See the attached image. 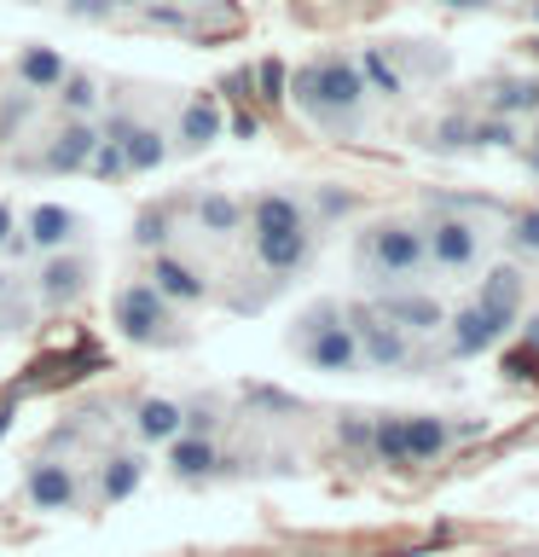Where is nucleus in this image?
I'll use <instances>...</instances> for the list:
<instances>
[{
    "mask_svg": "<svg viewBox=\"0 0 539 557\" xmlns=\"http://www.w3.org/2000/svg\"><path fill=\"white\" fill-rule=\"evenodd\" d=\"M285 99L302 111L319 134H360L365 128V82L348 52H319V59L296 64Z\"/></svg>",
    "mask_w": 539,
    "mask_h": 557,
    "instance_id": "1",
    "label": "nucleus"
},
{
    "mask_svg": "<svg viewBox=\"0 0 539 557\" xmlns=\"http://www.w3.org/2000/svg\"><path fill=\"white\" fill-rule=\"evenodd\" d=\"M354 268L372 290H400L429 278V250H424V221L412 215H377L354 238Z\"/></svg>",
    "mask_w": 539,
    "mask_h": 557,
    "instance_id": "2",
    "label": "nucleus"
},
{
    "mask_svg": "<svg viewBox=\"0 0 539 557\" xmlns=\"http://www.w3.org/2000/svg\"><path fill=\"white\" fill-rule=\"evenodd\" d=\"M290 348L302 355V366L325 377H354L365 372L360 360V343H354V325H348V308L337 296H319V302H308L296 313V331H290Z\"/></svg>",
    "mask_w": 539,
    "mask_h": 557,
    "instance_id": "3",
    "label": "nucleus"
},
{
    "mask_svg": "<svg viewBox=\"0 0 539 557\" xmlns=\"http://www.w3.org/2000/svg\"><path fill=\"white\" fill-rule=\"evenodd\" d=\"M111 320H116L122 337L139 343V348H174V343H186V331H180V308L163 302V296L151 290V278H128V285L116 290Z\"/></svg>",
    "mask_w": 539,
    "mask_h": 557,
    "instance_id": "4",
    "label": "nucleus"
},
{
    "mask_svg": "<svg viewBox=\"0 0 539 557\" xmlns=\"http://www.w3.org/2000/svg\"><path fill=\"white\" fill-rule=\"evenodd\" d=\"M342 308H348V325H354L360 360L372 372H417V337H406L377 302H342Z\"/></svg>",
    "mask_w": 539,
    "mask_h": 557,
    "instance_id": "5",
    "label": "nucleus"
},
{
    "mask_svg": "<svg viewBox=\"0 0 539 557\" xmlns=\"http://www.w3.org/2000/svg\"><path fill=\"white\" fill-rule=\"evenodd\" d=\"M424 250H429V273L464 278V273L481 268L487 238H481V226L469 215H459V209H435V215L424 221Z\"/></svg>",
    "mask_w": 539,
    "mask_h": 557,
    "instance_id": "6",
    "label": "nucleus"
},
{
    "mask_svg": "<svg viewBox=\"0 0 539 557\" xmlns=\"http://www.w3.org/2000/svg\"><path fill=\"white\" fill-rule=\"evenodd\" d=\"M93 146H99V122H93V116H64L59 128L41 139L35 169H41V174H87V163H93Z\"/></svg>",
    "mask_w": 539,
    "mask_h": 557,
    "instance_id": "7",
    "label": "nucleus"
},
{
    "mask_svg": "<svg viewBox=\"0 0 539 557\" xmlns=\"http://www.w3.org/2000/svg\"><path fill=\"white\" fill-rule=\"evenodd\" d=\"M372 302L389 313V320L406 331V337H441V325H447V302L435 290L424 285H400V290H377Z\"/></svg>",
    "mask_w": 539,
    "mask_h": 557,
    "instance_id": "8",
    "label": "nucleus"
},
{
    "mask_svg": "<svg viewBox=\"0 0 539 557\" xmlns=\"http://www.w3.org/2000/svg\"><path fill=\"white\" fill-rule=\"evenodd\" d=\"M221 134H226V111H221V99H215V94H186L180 116H174L168 146L180 151V157H198V151L215 146Z\"/></svg>",
    "mask_w": 539,
    "mask_h": 557,
    "instance_id": "9",
    "label": "nucleus"
},
{
    "mask_svg": "<svg viewBox=\"0 0 539 557\" xmlns=\"http://www.w3.org/2000/svg\"><path fill=\"white\" fill-rule=\"evenodd\" d=\"M87 278H93L87 256H76V250H52V256L41 261V273H35V296H41V308H70V302H82Z\"/></svg>",
    "mask_w": 539,
    "mask_h": 557,
    "instance_id": "10",
    "label": "nucleus"
},
{
    "mask_svg": "<svg viewBox=\"0 0 539 557\" xmlns=\"http://www.w3.org/2000/svg\"><path fill=\"white\" fill-rule=\"evenodd\" d=\"M146 278H151V290L163 296V302H174V308H198V302H209V278L191 268V261H180L174 250H151Z\"/></svg>",
    "mask_w": 539,
    "mask_h": 557,
    "instance_id": "11",
    "label": "nucleus"
},
{
    "mask_svg": "<svg viewBox=\"0 0 539 557\" xmlns=\"http://www.w3.org/2000/svg\"><path fill=\"white\" fill-rule=\"evenodd\" d=\"M24 499L35 511H76L82 505V476L59 459H35L29 476H24Z\"/></svg>",
    "mask_w": 539,
    "mask_h": 557,
    "instance_id": "12",
    "label": "nucleus"
},
{
    "mask_svg": "<svg viewBox=\"0 0 539 557\" xmlns=\"http://www.w3.org/2000/svg\"><path fill=\"white\" fill-rule=\"evenodd\" d=\"M447 355L452 360H481V355H493V348L504 343V331L487 320V313L476 302H464V308H447Z\"/></svg>",
    "mask_w": 539,
    "mask_h": 557,
    "instance_id": "13",
    "label": "nucleus"
},
{
    "mask_svg": "<svg viewBox=\"0 0 539 557\" xmlns=\"http://www.w3.org/2000/svg\"><path fill=\"white\" fill-rule=\"evenodd\" d=\"M522 290H528V278H522V268H504V261H493V268H487L481 290H476V308L504 331V337H511L516 320H522Z\"/></svg>",
    "mask_w": 539,
    "mask_h": 557,
    "instance_id": "14",
    "label": "nucleus"
},
{
    "mask_svg": "<svg viewBox=\"0 0 539 557\" xmlns=\"http://www.w3.org/2000/svg\"><path fill=\"white\" fill-rule=\"evenodd\" d=\"M261 273L273 278H296L313 261V226H290V233H250Z\"/></svg>",
    "mask_w": 539,
    "mask_h": 557,
    "instance_id": "15",
    "label": "nucleus"
},
{
    "mask_svg": "<svg viewBox=\"0 0 539 557\" xmlns=\"http://www.w3.org/2000/svg\"><path fill=\"white\" fill-rule=\"evenodd\" d=\"M24 238H29V250H70V244L82 238V215L76 209H64V203H35L29 215H24Z\"/></svg>",
    "mask_w": 539,
    "mask_h": 557,
    "instance_id": "16",
    "label": "nucleus"
},
{
    "mask_svg": "<svg viewBox=\"0 0 539 557\" xmlns=\"http://www.w3.org/2000/svg\"><path fill=\"white\" fill-rule=\"evenodd\" d=\"M64 70H70L64 52L47 47V41H24V47L12 52V76H17V87H24V94H35V99L52 94V87L64 82Z\"/></svg>",
    "mask_w": 539,
    "mask_h": 557,
    "instance_id": "17",
    "label": "nucleus"
},
{
    "mask_svg": "<svg viewBox=\"0 0 539 557\" xmlns=\"http://www.w3.org/2000/svg\"><path fill=\"white\" fill-rule=\"evenodd\" d=\"M243 226L250 233H290V226H313V221H308V203L296 191H255L243 203Z\"/></svg>",
    "mask_w": 539,
    "mask_h": 557,
    "instance_id": "18",
    "label": "nucleus"
},
{
    "mask_svg": "<svg viewBox=\"0 0 539 557\" xmlns=\"http://www.w3.org/2000/svg\"><path fill=\"white\" fill-rule=\"evenodd\" d=\"M163 459H168V476H174V482H203V476H215L221 447H215V435H191V430H180V435H174V442L163 447Z\"/></svg>",
    "mask_w": 539,
    "mask_h": 557,
    "instance_id": "19",
    "label": "nucleus"
},
{
    "mask_svg": "<svg viewBox=\"0 0 539 557\" xmlns=\"http://www.w3.org/2000/svg\"><path fill=\"white\" fill-rule=\"evenodd\" d=\"M186 430V400H168V395H146L134 407V435L146 447H168L174 435Z\"/></svg>",
    "mask_w": 539,
    "mask_h": 557,
    "instance_id": "20",
    "label": "nucleus"
},
{
    "mask_svg": "<svg viewBox=\"0 0 539 557\" xmlns=\"http://www.w3.org/2000/svg\"><path fill=\"white\" fill-rule=\"evenodd\" d=\"M174 157V146H168V134L156 128V122H146V116H134V128L122 134V163H128V174H156Z\"/></svg>",
    "mask_w": 539,
    "mask_h": 557,
    "instance_id": "21",
    "label": "nucleus"
},
{
    "mask_svg": "<svg viewBox=\"0 0 539 557\" xmlns=\"http://www.w3.org/2000/svg\"><path fill=\"white\" fill-rule=\"evenodd\" d=\"M191 221H198V233H209V238H238L243 233V198L209 186L191 198Z\"/></svg>",
    "mask_w": 539,
    "mask_h": 557,
    "instance_id": "22",
    "label": "nucleus"
},
{
    "mask_svg": "<svg viewBox=\"0 0 539 557\" xmlns=\"http://www.w3.org/2000/svg\"><path fill=\"white\" fill-rule=\"evenodd\" d=\"M487 116H511V122L539 116V76H499L487 87Z\"/></svg>",
    "mask_w": 539,
    "mask_h": 557,
    "instance_id": "23",
    "label": "nucleus"
},
{
    "mask_svg": "<svg viewBox=\"0 0 539 557\" xmlns=\"http://www.w3.org/2000/svg\"><path fill=\"white\" fill-rule=\"evenodd\" d=\"M452 447V424L441 412H406V459L412 465H435Z\"/></svg>",
    "mask_w": 539,
    "mask_h": 557,
    "instance_id": "24",
    "label": "nucleus"
},
{
    "mask_svg": "<svg viewBox=\"0 0 539 557\" xmlns=\"http://www.w3.org/2000/svg\"><path fill=\"white\" fill-rule=\"evenodd\" d=\"M360 82H365V94H377V99H406V76H400V64H394V47H365L360 52Z\"/></svg>",
    "mask_w": 539,
    "mask_h": 557,
    "instance_id": "25",
    "label": "nucleus"
},
{
    "mask_svg": "<svg viewBox=\"0 0 539 557\" xmlns=\"http://www.w3.org/2000/svg\"><path fill=\"white\" fill-rule=\"evenodd\" d=\"M52 99H59L64 116H93V111H104V82L93 70H64V82L52 87Z\"/></svg>",
    "mask_w": 539,
    "mask_h": 557,
    "instance_id": "26",
    "label": "nucleus"
},
{
    "mask_svg": "<svg viewBox=\"0 0 539 557\" xmlns=\"http://www.w3.org/2000/svg\"><path fill=\"white\" fill-rule=\"evenodd\" d=\"M139 482H146V465H139L134 453H111V459L99 465V487H93V494H99V505H122Z\"/></svg>",
    "mask_w": 539,
    "mask_h": 557,
    "instance_id": "27",
    "label": "nucleus"
},
{
    "mask_svg": "<svg viewBox=\"0 0 539 557\" xmlns=\"http://www.w3.org/2000/svg\"><path fill=\"white\" fill-rule=\"evenodd\" d=\"M372 459L389 470H406V412H372Z\"/></svg>",
    "mask_w": 539,
    "mask_h": 557,
    "instance_id": "28",
    "label": "nucleus"
},
{
    "mask_svg": "<svg viewBox=\"0 0 539 557\" xmlns=\"http://www.w3.org/2000/svg\"><path fill=\"white\" fill-rule=\"evenodd\" d=\"M504 244L522 261H539V203L528 209H504Z\"/></svg>",
    "mask_w": 539,
    "mask_h": 557,
    "instance_id": "29",
    "label": "nucleus"
},
{
    "mask_svg": "<svg viewBox=\"0 0 539 557\" xmlns=\"http://www.w3.org/2000/svg\"><path fill=\"white\" fill-rule=\"evenodd\" d=\"M469 146L476 151H511L516 146V122L511 116H476L469 122Z\"/></svg>",
    "mask_w": 539,
    "mask_h": 557,
    "instance_id": "30",
    "label": "nucleus"
},
{
    "mask_svg": "<svg viewBox=\"0 0 539 557\" xmlns=\"http://www.w3.org/2000/svg\"><path fill=\"white\" fill-rule=\"evenodd\" d=\"M308 203V221L313 226H325V221H342V215H354V191H337V186H319Z\"/></svg>",
    "mask_w": 539,
    "mask_h": 557,
    "instance_id": "31",
    "label": "nucleus"
},
{
    "mask_svg": "<svg viewBox=\"0 0 539 557\" xmlns=\"http://www.w3.org/2000/svg\"><path fill=\"white\" fill-rule=\"evenodd\" d=\"M134 244L139 250H168V209H146L134 221Z\"/></svg>",
    "mask_w": 539,
    "mask_h": 557,
    "instance_id": "32",
    "label": "nucleus"
},
{
    "mask_svg": "<svg viewBox=\"0 0 539 557\" xmlns=\"http://www.w3.org/2000/svg\"><path fill=\"white\" fill-rule=\"evenodd\" d=\"M250 76H255V87H261V99H267V104H285V87H290V70H285V64H278V59H261V64L250 70Z\"/></svg>",
    "mask_w": 539,
    "mask_h": 557,
    "instance_id": "33",
    "label": "nucleus"
},
{
    "mask_svg": "<svg viewBox=\"0 0 539 557\" xmlns=\"http://www.w3.org/2000/svg\"><path fill=\"white\" fill-rule=\"evenodd\" d=\"M337 442L354 453H372V412H342L337 418Z\"/></svg>",
    "mask_w": 539,
    "mask_h": 557,
    "instance_id": "34",
    "label": "nucleus"
},
{
    "mask_svg": "<svg viewBox=\"0 0 539 557\" xmlns=\"http://www.w3.org/2000/svg\"><path fill=\"white\" fill-rule=\"evenodd\" d=\"M429 146L435 151H464L469 146V116H441L429 128Z\"/></svg>",
    "mask_w": 539,
    "mask_h": 557,
    "instance_id": "35",
    "label": "nucleus"
},
{
    "mask_svg": "<svg viewBox=\"0 0 539 557\" xmlns=\"http://www.w3.org/2000/svg\"><path fill=\"white\" fill-rule=\"evenodd\" d=\"M87 174H104V181H128L122 146H111V139H99V146H93V163H87Z\"/></svg>",
    "mask_w": 539,
    "mask_h": 557,
    "instance_id": "36",
    "label": "nucleus"
},
{
    "mask_svg": "<svg viewBox=\"0 0 539 557\" xmlns=\"http://www.w3.org/2000/svg\"><path fill=\"white\" fill-rule=\"evenodd\" d=\"M64 12L82 17V24H99V17H111V12H122V7H116V0H64Z\"/></svg>",
    "mask_w": 539,
    "mask_h": 557,
    "instance_id": "37",
    "label": "nucleus"
},
{
    "mask_svg": "<svg viewBox=\"0 0 539 557\" xmlns=\"http://www.w3.org/2000/svg\"><path fill=\"white\" fill-rule=\"evenodd\" d=\"M134 12H139V24H163V29H180V24H186L180 7H146V0H139Z\"/></svg>",
    "mask_w": 539,
    "mask_h": 557,
    "instance_id": "38",
    "label": "nucleus"
},
{
    "mask_svg": "<svg viewBox=\"0 0 539 557\" xmlns=\"http://www.w3.org/2000/svg\"><path fill=\"white\" fill-rule=\"evenodd\" d=\"M226 128H233L238 139H255L261 134V116L255 111H233V116H226Z\"/></svg>",
    "mask_w": 539,
    "mask_h": 557,
    "instance_id": "39",
    "label": "nucleus"
},
{
    "mask_svg": "<svg viewBox=\"0 0 539 557\" xmlns=\"http://www.w3.org/2000/svg\"><path fill=\"white\" fill-rule=\"evenodd\" d=\"M17 233V209L12 203H0V250H7V238Z\"/></svg>",
    "mask_w": 539,
    "mask_h": 557,
    "instance_id": "40",
    "label": "nucleus"
},
{
    "mask_svg": "<svg viewBox=\"0 0 539 557\" xmlns=\"http://www.w3.org/2000/svg\"><path fill=\"white\" fill-rule=\"evenodd\" d=\"M516 325H528V348L539 355V313H528V320H516Z\"/></svg>",
    "mask_w": 539,
    "mask_h": 557,
    "instance_id": "41",
    "label": "nucleus"
},
{
    "mask_svg": "<svg viewBox=\"0 0 539 557\" xmlns=\"http://www.w3.org/2000/svg\"><path fill=\"white\" fill-rule=\"evenodd\" d=\"M539 122V116H534ZM528 169H534V181H539V128H534V139H528Z\"/></svg>",
    "mask_w": 539,
    "mask_h": 557,
    "instance_id": "42",
    "label": "nucleus"
},
{
    "mask_svg": "<svg viewBox=\"0 0 539 557\" xmlns=\"http://www.w3.org/2000/svg\"><path fill=\"white\" fill-rule=\"evenodd\" d=\"M441 7H452V12H481L487 0H441Z\"/></svg>",
    "mask_w": 539,
    "mask_h": 557,
    "instance_id": "43",
    "label": "nucleus"
},
{
    "mask_svg": "<svg viewBox=\"0 0 539 557\" xmlns=\"http://www.w3.org/2000/svg\"><path fill=\"white\" fill-rule=\"evenodd\" d=\"M528 17H534V24H539V0H528Z\"/></svg>",
    "mask_w": 539,
    "mask_h": 557,
    "instance_id": "44",
    "label": "nucleus"
},
{
    "mask_svg": "<svg viewBox=\"0 0 539 557\" xmlns=\"http://www.w3.org/2000/svg\"><path fill=\"white\" fill-rule=\"evenodd\" d=\"M7 418H12V412H7V407H0V435H7Z\"/></svg>",
    "mask_w": 539,
    "mask_h": 557,
    "instance_id": "45",
    "label": "nucleus"
},
{
    "mask_svg": "<svg viewBox=\"0 0 539 557\" xmlns=\"http://www.w3.org/2000/svg\"><path fill=\"white\" fill-rule=\"evenodd\" d=\"M528 52H534V59H539V35H534V41H528Z\"/></svg>",
    "mask_w": 539,
    "mask_h": 557,
    "instance_id": "46",
    "label": "nucleus"
},
{
    "mask_svg": "<svg viewBox=\"0 0 539 557\" xmlns=\"http://www.w3.org/2000/svg\"><path fill=\"white\" fill-rule=\"evenodd\" d=\"M0 290H7V273H0Z\"/></svg>",
    "mask_w": 539,
    "mask_h": 557,
    "instance_id": "47",
    "label": "nucleus"
}]
</instances>
